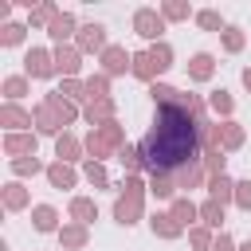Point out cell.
<instances>
[{"mask_svg": "<svg viewBox=\"0 0 251 251\" xmlns=\"http://www.w3.org/2000/svg\"><path fill=\"white\" fill-rule=\"evenodd\" d=\"M145 165L149 169H176L196 153V122L180 106H161L153 129L141 141Z\"/></svg>", "mask_w": 251, "mask_h": 251, "instance_id": "cell-1", "label": "cell"}]
</instances>
